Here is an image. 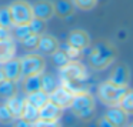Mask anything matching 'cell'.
<instances>
[{"mask_svg":"<svg viewBox=\"0 0 133 127\" xmlns=\"http://www.w3.org/2000/svg\"><path fill=\"white\" fill-rule=\"evenodd\" d=\"M35 34L32 30V27H30V23L29 24H23V26H15V36L16 39H19V40H24L26 37H29V36Z\"/></svg>","mask_w":133,"mask_h":127,"instance_id":"obj_25","label":"cell"},{"mask_svg":"<svg viewBox=\"0 0 133 127\" xmlns=\"http://www.w3.org/2000/svg\"><path fill=\"white\" fill-rule=\"evenodd\" d=\"M39 37H40V36L32 34V36H29V37H26L24 40H22V44H23V47L27 50H35V49H37Z\"/></svg>","mask_w":133,"mask_h":127,"instance_id":"obj_28","label":"cell"},{"mask_svg":"<svg viewBox=\"0 0 133 127\" xmlns=\"http://www.w3.org/2000/svg\"><path fill=\"white\" fill-rule=\"evenodd\" d=\"M127 116L129 114H126L122 109H119L117 106H115V107H110V109L107 110L104 117H106L112 124H115L116 127H123L124 124L127 123Z\"/></svg>","mask_w":133,"mask_h":127,"instance_id":"obj_15","label":"cell"},{"mask_svg":"<svg viewBox=\"0 0 133 127\" xmlns=\"http://www.w3.org/2000/svg\"><path fill=\"white\" fill-rule=\"evenodd\" d=\"M32 127H60V126H59L57 121H47L37 118L35 123H32Z\"/></svg>","mask_w":133,"mask_h":127,"instance_id":"obj_31","label":"cell"},{"mask_svg":"<svg viewBox=\"0 0 133 127\" xmlns=\"http://www.w3.org/2000/svg\"><path fill=\"white\" fill-rule=\"evenodd\" d=\"M16 81H12V80H4L0 83V96H3V97L9 98L12 96L16 94Z\"/></svg>","mask_w":133,"mask_h":127,"instance_id":"obj_21","label":"cell"},{"mask_svg":"<svg viewBox=\"0 0 133 127\" xmlns=\"http://www.w3.org/2000/svg\"><path fill=\"white\" fill-rule=\"evenodd\" d=\"M20 118L29 121V123H35L39 118V109H36L35 106H32L26 100L23 104V109H22V113H20Z\"/></svg>","mask_w":133,"mask_h":127,"instance_id":"obj_19","label":"cell"},{"mask_svg":"<svg viewBox=\"0 0 133 127\" xmlns=\"http://www.w3.org/2000/svg\"><path fill=\"white\" fill-rule=\"evenodd\" d=\"M89 46H90V37L87 34V32L76 29L69 33V36H67V47L75 49L77 52H83Z\"/></svg>","mask_w":133,"mask_h":127,"instance_id":"obj_8","label":"cell"},{"mask_svg":"<svg viewBox=\"0 0 133 127\" xmlns=\"http://www.w3.org/2000/svg\"><path fill=\"white\" fill-rule=\"evenodd\" d=\"M4 80H6V76H4V73H3V69L0 67V83L4 81Z\"/></svg>","mask_w":133,"mask_h":127,"instance_id":"obj_35","label":"cell"},{"mask_svg":"<svg viewBox=\"0 0 133 127\" xmlns=\"http://www.w3.org/2000/svg\"><path fill=\"white\" fill-rule=\"evenodd\" d=\"M37 49L40 50L42 53L44 54H53L56 50L59 49V41L56 37H53L52 34H40L39 37V44H37Z\"/></svg>","mask_w":133,"mask_h":127,"instance_id":"obj_12","label":"cell"},{"mask_svg":"<svg viewBox=\"0 0 133 127\" xmlns=\"http://www.w3.org/2000/svg\"><path fill=\"white\" fill-rule=\"evenodd\" d=\"M0 27L7 30L13 27V20L9 7H0Z\"/></svg>","mask_w":133,"mask_h":127,"instance_id":"obj_23","label":"cell"},{"mask_svg":"<svg viewBox=\"0 0 133 127\" xmlns=\"http://www.w3.org/2000/svg\"><path fill=\"white\" fill-rule=\"evenodd\" d=\"M75 93L76 91L72 87H69V86L62 83L60 86H57L52 93H50L49 97H50V101H52V103H55L56 106H59L60 109L64 110V109H67V107H70V104H72V101H73V97H75Z\"/></svg>","mask_w":133,"mask_h":127,"instance_id":"obj_7","label":"cell"},{"mask_svg":"<svg viewBox=\"0 0 133 127\" xmlns=\"http://www.w3.org/2000/svg\"><path fill=\"white\" fill-rule=\"evenodd\" d=\"M116 49L109 41H97L89 54V63L95 70H104L115 61Z\"/></svg>","mask_w":133,"mask_h":127,"instance_id":"obj_1","label":"cell"},{"mask_svg":"<svg viewBox=\"0 0 133 127\" xmlns=\"http://www.w3.org/2000/svg\"><path fill=\"white\" fill-rule=\"evenodd\" d=\"M26 100L29 101L32 106H35L36 109H42L44 104L50 101V97H49V94H47L46 91H43V90H39V91H35V93H30V94H27Z\"/></svg>","mask_w":133,"mask_h":127,"instance_id":"obj_18","label":"cell"},{"mask_svg":"<svg viewBox=\"0 0 133 127\" xmlns=\"http://www.w3.org/2000/svg\"><path fill=\"white\" fill-rule=\"evenodd\" d=\"M15 54H16V43L13 41V39L10 36L0 39V64H4L9 60L15 59Z\"/></svg>","mask_w":133,"mask_h":127,"instance_id":"obj_10","label":"cell"},{"mask_svg":"<svg viewBox=\"0 0 133 127\" xmlns=\"http://www.w3.org/2000/svg\"><path fill=\"white\" fill-rule=\"evenodd\" d=\"M40 79H42V90L46 91L47 94H50L57 87V84H56L52 74H43V76H40Z\"/></svg>","mask_w":133,"mask_h":127,"instance_id":"obj_24","label":"cell"},{"mask_svg":"<svg viewBox=\"0 0 133 127\" xmlns=\"http://www.w3.org/2000/svg\"><path fill=\"white\" fill-rule=\"evenodd\" d=\"M52 59H53V63H55L56 66H59V67L64 66L67 61H70V59L67 57L66 52H64V50H60V47L52 54Z\"/></svg>","mask_w":133,"mask_h":127,"instance_id":"obj_26","label":"cell"},{"mask_svg":"<svg viewBox=\"0 0 133 127\" xmlns=\"http://www.w3.org/2000/svg\"><path fill=\"white\" fill-rule=\"evenodd\" d=\"M13 127H32V123H29V121L23 120V118H16L15 123H13Z\"/></svg>","mask_w":133,"mask_h":127,"instance_id":"obj_32","label":"cell"},{"mask_svg":"<svg viewBox=\"0 0 133 127\" xmlns=\"http://www.w3.org/2000/svg\"><path fill=\"white\" fill-rule=\"evenodd\" d=\"M70 109L73 110L76 116L82 120H89L95 113V98L86 90H77L75 93L73 101L70 104Z\"/></svg>","mask_w":133,"mask_h":127,"instance_id":"obj_2","label":"cell"},{"mask_svg":"<svg viewBox=\"0 0 133 127\" xmlns=\"http://www.w3.org/2000/svg\"><path fill=\"white\" fill-rule=\"evenodd\" d=\"M3 73L6 76L7 80H12L17 83L19 80L22 79V69H20V61L17 59H12L7 63L3 64Z\"/></svg>","mask_w":133,"mask_h":127,"instance_id":"obj_13","label":"cell"},{"mask_svg":"<svg viewBox=\"0 0 133 127\" xmlns=\"http://www.w3.org/2000/svg\"><path fill=\"white\" fill-rule=\"evenodd\" d=\"M12 15L13 20V27L15 26H23L29 24L33 20V13H32V6L24 0H16L10 6H7Z\"/></svg>","mask_w":133,"mask_h":127,"instance_id":"obj_5","label":"cell"},{"mask_svg":"<svg viewBox=\"0 0 133 127\" xmlns=\"http://www.w3.org/2000/svg\"><path fill=\"white\" fill-rule=\"evenodd\" d=\"M110 83L116 84V86L120 87H127V83H129V70H127L126 66H119L117 69L113 72L112 77L109 79Z\"/></svg>","mask_w":133,"mask_h":127,"instance_id":"obj_16","label":"cell"},{"mask_svg":"<svg viewBox=\"0 0 133 127\" xmlns=\"http://www.w3.org/2000/svg\"><path fill=\"white\" fill-rule=\"evenodd\" d=\"M40 76H30V77H24L23 89H24V91H26L27 94L42 90V79H40Z\"/></svg>","mask_w":133,"mask_h":127,"instance_id":"obj_20","label":"cell"},{"mask_svg":"<svg viewBox=\"0 0 133 127\" xmlns=\"http://www.w3.org/2000/svg\"><path fill=\"white\" fill-rule=\"evenodd\" d=\"M22 79L30 76H40L44 70V60L40 54H27L20 60Z\"/></svg>","mask_w":133,"mask_h":127,"instance_id":"obj_6","label":"cell"},{"mask_svg":"<svg viewBox=\"0 0 133 127\" xmlns=\"http://www.w3.org/2000/svg\"><path fill=\"white\" fill-rule=\"evenodd\" d=\"M60 79L62 83L72 87L73 84L84 81L87 79V70L83 63L77 60H70L64 66L60 67Z\"/></svg>","mask_w":133,"mask_h":127,"instance_id":"obj_3","label":"cell"},{"mask_svg":"<svg viewBox=\"0 0 133 127\" xmlns=\"http://www.w3.org/2000/svg\"><path fill=\"white\" fill-rule=\"evenodd\" d=\"M15 120V116L12 114V111L9 110V107L6 106V103L3 106H0V121L2 123H10Z\"/></svg>","mask_w":133,"mask_h":127,"instance_id":"obj_30","label":"cell"},{"mask_svg":"<svg viewBox=\"0 0 133 127\" xmlns=\"http://www.w3.org/2000/svg\"><path fill=\"white\" fill-rule=\"evenodd\" d=\"M117 107L123 110L126 114H130V113H132V110H133V93L130 91V89L127 90V93L122 97V100L119 101Z\"/></svg>","mask_w":133,"mask_h":127,"instance_id":"obj_22","label":"cell"},{"mask_svg":"<svg viewBox=\"0 0 133 127\" xmlns=\"http://www.w3.org/2000/svg\"><path fill=\"white\" fill-rule=\"evenodd\" d=\"M127 87H120V86H116V84L110 83L109 80L103 81V83L99 86V98H100L102 103H104L106 106L110 107H115L119 104V101L122 100L124 94L127 93Z\"/></svg>","mask_w":133,"mask_h":127,"instance_id":"obj_4","label":"cell"},{"mask_svg":"<svg viewBox=\"0 0 133 127\" xmlns=\"http://www.w3.org/2000/svg\"><path fill=\"white\" fill-rule=\"evenodd\" d=\"M53 9H55L56 16H59L60 19H67V17L75 15L76 7H75L72 0H57L53 4Z\"/></svg>","mask_w":133,"mask_h":127,"instance_id":"obj_14","label":"cell"},{"mask_svg":"<svg viewBox=\"0 0 133 127\" xmlns=\"http://www.w3.org/2000/svg\"><path fill=\"white\" fill-rule=\"evenodd\" d=\"M26 101V97H22L16 93L15 96L7 98V103L6 106L9 107V110L12 111V114L15 116V118H19L20 117V113H22V109H23V104Z\"/></svg>","mask_w":133,"mask_h":127,"instance_id":"obj_17","label":"cell"},{"mask_svg":"<svg viewBox=\"0 0 133 127\" xmlns=\"http://www.w3.org/2000/svg\"><path fill=\"white\" fill-rule=\"evenodd\" d=\"M73 4H75L76 9H80V10H92L93 7L97 4V0H72Z\"/></svg>","mask_w":133,"mask_h":127,"instance_id":"obj_27","label":"cell"},{"mask_svg":"<svg viewBox=\"0 0 133 127\" xmlns=\"http://www.w3.org/2000/svg\"><path fill=\"white\" fill-rule=\"evenodd\" d=\"M97 127H116V126H115V124H112V123H110V121L103 116V117H102L100 120L97 121Z\"/></svg>","mask_w":133,"mask_h":127,"instance_id":"obj_33","label":"cell"},{"mask_svg":"<svg viewBox=\"0 0 133 127\" xmlns=\"http://www.w3.org/2000/svg\"><path fill=\"white\" fill-rule=\"evenodd\" d=\"M32 13H33V19L47 22L55 15L53 3L49 2V0H40V2H37L32 6Z\"/></svg>","mask_w":133,"mask_h":127,"instance_id":"obj_9","label":"cell"},{"mask_svg":"<svg viewBox=\"0 0 133 127\" xmlns=\"http://www.w3.org/2000/svg\"><path fill=\"white\" fill-rule=\"evenodd\" d=\"M4 37H9V30L0 27V39H4Z\"/></svg>","mask_w":133,"mask_h":127,"instance_id":"obj_34","label":"cell"},{"mask_svg":"<svg viewBox=\"0 0 133 127\" xmlns=\"http://www.w3.org/2000/svg\"><path fill=\"white\" fill-rule=\"evenodd\" d=\"M30 27H32L33 33L37 36L43 34L44 32H46V23H44L43 20H37V19H33L32 22H30Z\"/></svg>","mask_w":133,"mask_h":127,"instance_id":"obj_29","label":"cell"},{"mask_svg":"<svg viewBox=\"0 0 133 127\" xmlns=\"http://www.w3.org/2000/svg\"><path fill=\"white\" fill-rule=\"evenodd\" d=\"M62 111H63V109H60L55 103L49 101L42 109H39V118L40 120H47V121H57L62 116Z\"/></svg>","mask_w":133,"mask_h":127,"instance_id":"obj_11","label":"cell"}]
</instances>
